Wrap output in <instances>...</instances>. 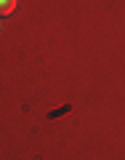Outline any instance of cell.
I'll return each mask as SVG.
<instances>
[{
  "label": "cell",
  "instance_id": "obj_1",
  "mask_svg": "<svg viewBox=\"0 0 125 160\" xmlns=\"http://www.w3.org/2000/svg\"><path fill=\"white\" fill-rule=\"evenodd\" d=\"M19 0H0V16H11L13 11H16Z\"/></svg>",
  "mask_w": 125,
  "mask_h": 160
}]
</instances>
